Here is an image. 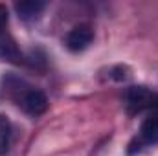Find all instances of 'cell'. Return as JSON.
Returning a JSON list of instances; mask_svg holds the SVG:
<instances>
[{
	"label": "cell",
	"mask_w": 158,
	"mask_h": 156,
	"mask_svg": "<svg viewBox=\"0 0 158 156\" xmlns=\"http://www.w3.org/2000/svg\"><path fill=\"white\" fill-rule=\"evenodd\" d=\"M17 105L30 116L37 117L42 116L48 110V97L46 94L33 88V86H24V88H17Z\"/></svg>",
	"instance_id": "6da1fadb"
},
{
	"label": "cell",
	"mask_w": 158,
	"mask_h": 156,
	"mask_svg": "<svg viewBox=\"0 0 158 156\" xmlns=\"http://www.w3.org/2000/svg\"><path fill=\"white\" fill-rule=\"evenodd\" d=\"M156 97L158 94L151 92L145 86H131L127 90V105L132 112H142V110H147V109L155 110Z\"/></svg>",
	"instance_id": "7a4b0ae2"
},
{
	"label": "cell",
	"mask_w": 158,
	"mask_h": 156,
	"mask_svg": "<svg viewBox=\"0 0 158 156\" xmlns=\"http://www.w3.org/2000/svg\"><path fill=\"white\" fill-rule=\"evenodd\" d=\"M92 40H94V31L90 26H76L66 33L64 44L70 51H83L92 44Z\"/></svg>",
	"instance_id": "3957f363"
},
{
	"label": "cell",
	"mask_w": 158,
	"mask_h": 156,
	"mask_svg": "<svg viewBox=\"0 0 158 156\" xmlns=\"http://www.w3.org/2000/svg\"><path fill=\"white\" fill-rule=\"evenodd\" d=\"M138 143H140V147H149V145L158 143V116L147 117L142 123L140 134H138Z\"/></svg>",
	"instance_id": "277c9868"
},
{
	"label": "cell",
	"mask_w": 158,
	"mask_h": 156,
	"mask_svg": "<svg viewBox=\"0 0 158 156\" xmlns=\"http://www.w3.org/2000/svg\"><path fill=\"white\" fill-rule=\"evenodd\" d=\"M44 7H46V4L44 2H39V0H24V2L15 4L17 15L24 22H31V20L39 18V15L44 11Z\"/></svg>",
	"instance_id": "5b68a950"
},
{
	"label": "cell",
	"mask_w": 158,
	"mask_h": 156,
	"mask_svg": "<svg viewBox=\"0 0 158 156\" xmlns=\"http://www.w3.org/2000/svg\"><path fill=\"white\" fill-rule=\"evenodd\" d=\"M15 138V129L11 119L6 114H0V156H6L9 153Z\"/></svg>",
	"instance_id": "8992f818"
},
{
	"label": "cell",
	"mask_w": 158,
	"mask_h": 156,
	"mask_svg": "<svg viewBox=\"0 0 158 156\" xmlns=\"http://www.w3.org/2000/svg\"><path fill=\"white\" fill-rule=\"evenodd\" d=\"M20 57H22V55H20V51H19L15 40L11 39L6 31H0V59L19 63Z\"/></svg>",
	"instance_id": "52a82bcc"
},
{
	"label": "cell",
	"mask_w": 158,
	"mask_h": 156,
	"mask_svg": "<svg viewBox=\"0 0 158 156\" xmlns=\"http://www.w3.org/2000/svg\"><path fill=\"white\" fill-rule=\"evenodd\" d=\"M7 20H9V15H7V9L6 6L0 4V31H6V26H7Z\"/></svg>",
	"instance_id": "ba28073f"
}]
</instances>
